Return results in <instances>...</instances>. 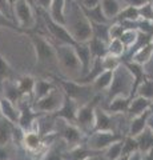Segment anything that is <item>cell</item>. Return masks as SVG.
<instances>
[{"instance_id":"6da1fadb","label":"cell","mask_w":153,"mask_h":160,"mask_svg":"<svg viewBox=\"0 0 153 160\" xmlns=\"http://www.w3.org/2000/svg\"><path fill=\"white\" fill-rule=\"evenodd\" d=\"M65 27L76 43H87L92 38L91 22L84 15L76 0H69L65 6Z\"/></svg>"},{"instance_id":"7a4b0ae2","label":"cell","mask_w":153,"mask_h":160,"mask_svg":"<svg viewBox=\"0 0 153 160\" xmlns=\"http://www.w3.org/2000/svg\"><path fill=\"white\" fill-rule=\"evenodd\" d=\"M28 38L31 40V44L36 55V66L48 69H59L56 51L52 42H49L43 35L35 31L29 32Z\"/></svg>"},{"instance_id":"3957f363","label":"cell","mask_w":153,"mask_h":160,"mask_svg":"<svg viewBox=\"0 0 153 160\" xmlns=\"http://www.w3.org/2000/svg\"><path fill=\"white\" fill-rule=\"evenodd\" d=\"M56 51L57 66L61 72L72 80H77L81 76V66L76 56V52L73 49V46L63 43H52Z\"/></svg>"},{"instance_id":"277c9868","label":"cell","mask_w":153,"mask_h":160,"mask_svg":"<svg viewBox=\"0 0 153 160\" xmlns=\"http://www.w3.org/2000/svg\"><path fill=\"white\" fill-rule=\"evenodd\" d=\"M52 79L60 86L63 93L72 99L79 107L95 98V91L91 84H84L72 79H61L59 76H52Z\"/></svg>"},{"instance_id":"5b68a950","label":"cell","mask_w":153,"mask_h":160,"mask_svg":"<svg viewBox=\"0 0 153 160\" xmlns=\"http://www.w3.org/2000/svg\"><path fill=\"white\" fill-rule=\"evenodd\" d=\"M132 87H133V76L129 69L125 67V64L121 62L120 66L113 71L111 86L107 89V103L116 96L131 98Z\"/></svg>"},{"instance_id":"8992f818","label":"cell","mask_w":153,"mask_h":160,"mask_svg":"<svg viewBox=\"0 0 153 160\" xmlns=\"http://www.w3.org/2000/svg\"><path fill=\"white\" fill-rule=\"evenodd\" d=\"M13 20L22 29L27 32L35 31L36 26V16L35 11L29 0H17L13 6Z\"/></svg>"},{"instance_id":"52a82bcc","label":"cell","mask_w":153,"mask_h":160,"mask_svg":"<svg viewBox=\"0 0 153 160\" xmlns=\"http://www.w3.org/2000/svg\"><path fill=\"white\" fill-rule=\"evenodd\" d=\"M36 12L40 15L43 22H44V26H45L47 31L49 32V35L53 38V40L57 43H63V44H69V46H75L76 42L75 39L71 36L69 31L67 29L65 26H63V24L55 22L51 16H49V13L45 11V9H41V8H36Z\"/></svg>"},{"instance_id":"ba28073f","label":"cell","mask_w":153,"mask_h":160,"mask_svg":"<svg viewBox=\"0 0 153 160\" xmlns=\"http://www.w3.org/2000/svg\"><path fill=\"white\" fill-rule=\"evenodd\" d=\"M98 100H100V96L97 95V96H95L88 103L83 104V106L77 108L75 124L83 133L89 135L93 131V126H95V108L98 104Z\"/></svg>"},{"instance_id":"9c48e42d","label":"cell","mask_w":153,"mask_h":160,"mask_svg":"<svg viewBox=\"0 0 153 160\" xmlns=\"http://www.w3.org/2000/svg\"><path fill=\"white\" fill-rule=\"evenodd\" d=\"M124 139V135L121 132H116L115 129L112 131H92L88 135L85 147L93 152H101L107 147H109L112 143L118 142Z\"/></svg>"},{"instance_id":"30bf717a","label":"cell","mask_w":153,"mask_h":160,"mask_svg":"<svg viewBox=\"0 0 153 160\" xmlns=\"http://www.w3.org/2000/svg\"><path fill=\"white\" fill-rule=\"evenodd\" d=\"M64 102V93L61 89H59L56 86L48 95H45L44 98L35 100L32 104V107L35 111L40 113H53L61 107V104Z\"/></svg>"},{"instance_id":"8fae6325","label":"cell","mask_w":153,"mask_h":160,"mask_svg":"<svg viewBox=\"0 0 153 160\" xmlns=\"http://www.w3.org/2000/svg\"><path fill=\"white\" fill-rule=\"evenodd\" d=\"M28 98H23L20 102L17 103V108H19V120H17V127L22 129L23 132L26 131H32L35 127V123L37 118L40 116V112H37L33 109L32 104L27 103Z\"/></svg>"},{"instance_id":"7c38bea8","label":"cell","mask_w":153,"mask_h":160,"mask_svg":"<svg viewBox=\"0 0 153 160\" xmlns=\"http://www.w3.org/2000/svg\"><path fill=\"white\" fill-rule=\"evenodd\" d=\"M57 132L60 135V138L65 142V144L68 146V149L80 146L83 142V138H84L83 132L79 129L76 124L67 123L64 120H61V124L59 126Z\"/></svg>"},{"instance_id":"4fadbf2b","label":"cell","mask_w":153,"mask_h":160,"mask_svg":"<svg viewBox=\"0 0 153 160\" xmlns=\"http://www.w3.org/2000/svg\"><path fill=\"white\" fill-rule=\"evenodd\" d=\"M79 106L73 102L72 99H69L68 96L64 95V102L61 104V107L55 111L53 113H51L55 119H60L64 120L67 123H72L75 124V119H76V111H77Z\"/></svg>"},{"instance_id":"5bb4252c","label":"cell","mask_w":153,"mask_h":160,"mask_svg":"<svg viewBox=\"0 0 153 160\" xmlns=\"http://www.w3.org/2000/svg\"><path fill=\"white\" fill-rule=\"evenodd\" d=\"M112 129H115L113 118L98 103L95 108V126H93V131H112Z\"/></svg>"},{"instance_id":"9a60e30c","label":"cell","mask_w":153,"mask_h":160,"mask_svg":"<svg viewBox=\"0 0 153 160\" xmlns=\"http://www.w3.org/2000/svg\"><path fill=\"white\" fill-rule=\"evenodd\" d=\"M73 49H75L76 56L79 59V62H80V66H81V76L80 78H83L88 73V71H89L92 62H93V58H92L89 47H88L87 43H76L75 46H73Z\"/></svg>"},{"instance_id":"2e32d148","label":"cell","mask_w":153,"mask_h":160,"mask_svg":"<svg viewBox=\"0 0 153 160\" xmlns=\"http://www.w3.org/2000/svg\"><path fill=\"white\" fill-rule=\"evenodd\" d=\"M20 143L23 144V147L26 151L29 153H35L37 151H40L44 146L43 136L37 131H26L23 132V136Z\"/></svg>"},{"instance_id":"e0dca14e","label":"cell","mask_w":153,"mask_h":160,"mask_svg":"<svg viewBox=\"0 0 153 160\" xmlns=\"http://www.w3.org/2000/svg\"><path fill=\"white\" fill-rule=\"evenodd\" d=\"M122 63L125 64V67L129 69L132 76H133V87H132V93H131V99H132L133 96H136V91H137V88L140 87V84L146 79L145 69H144V66L137 64L135 62H131V60L122 62Z\"/></svg>"},{"instance_id":"ac0fdd59","label":"cell","mask_w":153,"mask_h":160,"mask_svg":"<svg viewBox=\"0 0 153 160\" xmlns=\"http://www.w3.org/2000/svg\"><path fill=\"white\" fill-rule=\"evenodd\" d=\"M0 96L6 98L11 103L17 106V103L23 99V95L20 93L16 86V80H6L2 84V87H0Z\"/></svg>"},{"instance_id":"d6986e66","label":"cell","mask_w":153,"mask_h":160,"mask_svg":"<svg viewBox=\"0 0 153 160\" xmlns=\"http://www.w3.org/2000/svg\"><path fill=\"white\" fill-rule=\"evenodd\" d=\"M0 116L6 118L8 122H11L12 124L17 126V120H19V108L16 104L11 103L6 98L0 96Z\"/></svg>"},{"instance_id":"ffe728a7","label":"cell","mask_w":153,"mask_h":160,"mask_svg":"<svg viewBox=\"0 0 153 160\" xmlns=\"http://www.w3.org/2000/svg\"><path fill=\"white\" fill-rule=\"evenodd\" d=\"M15 128H16V124H12L6 118L0 116V146L7 147L13 142Z\"/></svg>"},{"instance_id":"44dd1931","label":"cell","mask_w":153,"mask_h":160,"mask_svg":"<svg viewBox=\"0 0 153 160\" xmlns=\"http://www.w3.org/2000/svg\"><path fill=\"white\" fill-rule=\"evenodd\" d=\"M151 100H148L142 96H139V95H136V96H133L131 99V103H129V107L127 109V113L128 116L131 118H135L137 115L142 113L146 109H149V106H151Z\"/></svg>"},{"instance_id":"7402d4cb","label":"cell","mask_w":153,"mask_h":160,"mask_svg":"<svg viewBox=\"0 0 153 160\" xmlns=\"http://www.w3.org/2000/svg\"><path fill=\"white\" fill-rule=\"evenodd\" d=\"M149 113H151L149 109H146V111H144L142 113L137 115V116L131 119L129 129H128V136L136 138L137 135L144 131V128H146V120H148Z\"/></svg>"},{"instance_id":"603a6c76","label":"cell","mask_w":153,"mask_h":160,"mask_svg":"<svg viewBox=\"0 0 153 160\" xmlns=\"http://www.w3.org/2000/svg\"><path fill=\"white\" fill-rule=\"evenodd\" d=\"M65 6L67 0H52L47 11L55 22L63 24V26H65Z\"/></svg>"},{"instance_id":"cb8c5ba5","label":"cell","mask_w":153,"mask_h":160,"mask_svg":"<svg viewBox=\"0 0 153 160\" xmlns=\"http://www.w3.org/2000/svg\"><path fill=\"white\" fill-rule=\"evenodd\" d=\"M129 103H131V98L116 96L108 102L107 107H103V106L101 107L109 113H124L127 112L128 107H129Z\"/></svg>"},{"instance_id":"d4e9b609","label":"cell","mask_w":153,"mask_h":160,"mask_svg":"<svg viewBox=\"0 0 153 160\" xmlns=\"http://www.w3.org/2000/svg\"><path fill=\"white\" fill-rule=\"evenodd\" d=\"M35 78L31 75H23L16 78V86L19 91L23 95V98H32L33 88H35Z\"/></svg>"},{"instance_id":"484cf974","label":"cell","mask_w":153,"mask_h":160,"mask_svg":"<svg viewBox=\"0 0 153 160\" xmlns=\"http://www.w3.org/2000/svg\"><path fill=\"white\" fill-rule=\"evenodd\" d=\"M56 87L55 82H51V80H45V79H36L35 80V88H33V102L44 98L45 95H48L52 91L53 88Z\"/></svg>"},{"instance_id":"4316f807","label":"cell","mask_w":153,"mask_h":160,"mask_svg":"<svg viewBox=\"0 0 153 160\" xmlns=\"http://www.w3.org/2000/svg\"><path fill=\"white\" fill-rule=\"evenodd\" d=\"M100 6H101V9L107 16V19L109 20V22H112L118 15V12L121 11L124 4H122L120 0H101Z\"/></svg>"},{"instance_id":"83f0119b","label":"cell","mask_w":153,"mask_h":160,"mask_svg":"<svg viewBox=\"0 0 153 160\" xmlns=\"http://www.w3.org/2000/svg\"><path fill=\"white\" fill-rule=\"evenodd\" d=\"M152 56H153V42L146 44V46H144L140 49H137V51L132 55L131 62L145 66V64H148L152 60Z\"/></svg>"},{"instance_id":"f1b7e54d","label":"cell","mask_w":153,"mask_h":160,"mask_svg":"<svg viewBox=\"0 0 153 160\" xmlns=\"http://www.w3.org/2000/svg\"><path fill=\"white\" fill-rule=\"evenodd\" d=\"M112 75L113 71H103L92 82V88L95 92H103V91H107L111 86V82H112Z\"/></svg>"},{"instance_id":"f546056e","label":"cell","mask_w":153,"mask_h":160,"mask_svg":"<svg viewBox=\"0 0 153 160\" xmlns=\"http://www.w3.org/2000/svg\"><path fill=\"white\" fill-rule=\"evenodd\" d=\"M137 144H139V151L141 153L148 152L149 149L153 148V132L149 128H144V131L136 136Z\"/></svg>"},{"instance_id":"4dcf8cb0","label":"cell","mask_w":153,"mask_h":160,"mask_svg":"<svg viewBox=\"0 0 153 160\" xmlns=\"http://www.w3.org/2000/svg\"><path fill=\"white\" fill-rule=\"evenodd\" d=\"M87 44H88V47H89V51H91V55H92L93 59L103 58L108 53V44L100 39L91 38L87 42Z\"/></svg>"},{"instance_id":"1f68e13d","label":"cell","mask_w":153,"mask_h":160,"mask_svg":"<svg viewBox=\"0 0 153 160\" xmlns=\"http://www.w3.org/2000/svg\"><path fill=\"white\" fill-rule=\"evenodd\" d=\"M109 26L111 23H91V29H92V38L100 39L103 42H108L111 40L109 38Z\"/></svg>"},{"instance_id":"d6a6232c","label":"cell","mask_w":153,"mask_h":160,"mask_svg":"<svg viewBox=\"0 0 153 160\" xmlns=\"http://www.w3.org/2000/svg\"><path fill=\"white\" fill-rule=\"evenodd\" d=\"M81 9H83L84 15H85L87 19L89 20L91 23H111L109 20L107 19L104 12H103L100 4L96 6V7H93V8H83L81 7Z\"/></svg>"},{"instance_id":"836d02e7","label":"cell","mask_w":153,"mask_h":160,"mask_svg":"<svg viewBox=\"0 0 153 160\" xmlns=\"http://www.w3.org/2000/svg\"><path fill=\"white\" fill-rule=\"evenodd\" d=\"M140 19L139 15V8L132 7V6H124L121 8V11L118 12V15L112 20V22H122V20H131V22H135V20Z\"/></svg>"},{"instance_id":"e575fe53","label":"cell","mask_w":153,"mask_h":160,"mask_svg":"<svg viewBox=\"0 0 153 160\" xmlns=\"http://www.w3.org/2000/svg\"><path fill=\"white\" fill-rule=\"evenodd\" d=\"M6 80H16V73L9 63L0 55V87Z\"/></svg>"},{"instance_id":"d590c367","label":"cell","mask_w":153,"mask_h":160,"mask_svg":"<svg viewBox=\"0 0 153 160\" xmlns=\"http://www.w3.org/2000/svg\"><path fill=\"white\" fill-rule=\"evenodd\" d=\"M108 53L116 58H122L125 53V47L120 39H111L108 42Z\"/></svg>"},{"instance_id":"8d00e7d4","label":"cell","mask_w":153,"mask_h":160,"mask_svg":"<svg viewBox=\"0 0 153 160\" xmlns=\"http://www.w3.org/2000/svg\"><path fill=\"white\" fill-rule=\"evenodd\" d=\"M121 148H122V139L118 140V142L112 143L103 152H104V156L107 158V160H117L121 156Z\"/></svg>"},{"instance_id":"74e56055","label":"cell","mask_w":153,"mask_h":160,"mask_svg":"<svg viewBox=\"0 0 153 160\" xmlns=\"http://www.w3.org/2000/svg\"><path fill=\"white\" fill-rule=\"evenodd\" d=\"M139 151V144H137L136 138L132 136H124L122 139V148H121V155L129 156L133 152Z\"/></svg>"},{"instance_id":"f35d334b","label":"cell","mask_w":153,"mask_h":160,"mask_svg":"<svg viewBox=\"0 0 153 160\" xmlns=\"http://www.w3.org/2000/svg\"><path fill=\"white\" fill-rule=\"evenodd\" d=\"M136 95H139V96H142V98L153 102V80L146 78L144 82L140 84V87L137 88Z\"/></svg>"},{"instance_id":"ab89813d","label":"cell","mask_w":153,"mask_h":160,"mask_svg":"<svg viewBox=\"0 0 153 160\" xmlns=\"http://www.w3.org/2000/svg\"><path fill=\"white\" fill-rule=\"evenodd\" d=\"M101 64H103L104 71H115V69L121 64V59L107 53L105 56L101 58Z\"/></svg>"},{"instance_id":"60d3db41","label":"cell","mask_w":153,"mask_h":160,"mask_svg":"<svg viewBox=\"0 0 153 160\" xmlns=\"http://www.w3.org/2000/svg\"><path fill=\"white\" fill-rule=\"evenodd\" d=\"M0 28H8V29H11V31H15V32L27 35V32L24 31V29H22L16 23L13 22V20L8 19L6 15H3L2 12H0Z\"/></svg>"},{"instance_id":"b9f144b4","label":"cell","mask_w":153,"mask_h":160,"mask_svg":"<svg viewBox=\"0 0 153 160\" xmlns=\"http://www.w3.org/2000/svg\"><path fill=\"white\" fill-rule=\"evenodd\" d=\"M136 38H137V31L136 29H124L122 33H121V36L118 39H120L121 43L124 44L125 51H127V49L136 42Z\"/></svg>"},{"instance_id":"7bdbcfd3","label":"cell","mask_w":153,"mask_h":160,"mask_svg":"<svg viewBox=\"0 0 153 160\" xmlns=\"http://www.w3.org/2000/svg\"><path fill=\"white\" fill-rule=\"evenodd\" d=\"M41 160H65L63 156V152L60 149H57L56 147H52L47 149L45 152H44L43 158H40Z\"/></svg>"},{"instance_id":"ee69618b","label":"cell","mask_w":153,"mask_h":160,"mask_svg":"<svg viewBox=\"0 0 153 160\" xmlns=\"http://www.w3.org/2000/svg\"><path fill=\"white\" fill-rule=\"evenodd\" d=\"M139 15L141 19H146V20H152L153 22V4L151 2H148L144 6L139 7Z\"/></svg>"},{"instance_id":"f6af8a7d","label":"cell","mask_w":153,"mask_h":160,"mask_svg":"<svg viewBox=\"0 0 153 160\" xmlns=\"http://www.w3.org/2000/svg\"><path fill=\"white\" fill-rule=\"evenodd\" d=\"M0 12H2L3 15H6L8 19L13 20L12 9H11V7H9V4H8L7 0H0ZM13 22H15V20H13ZM15 23H16V22H15Z\"/></svg>"},{"instance_id":"bcb514c9","label":"cell","mask_w":153,"mask_h":160,"mask_svg":"<svg viewBox=\"0 0 153 160\" xmlns=\"http://www.w3.org/2000/svg\"><path fill=\"white\" fill-rule=\"evenodd\" d=\"M79 3V6L83 7V8H93L100 4L101 0H76Z\"/></svg>"},{"instance_id":"7dc6e473","label":"cell","mask_w":153,"mask_h":160,"mask_svg":"<svg viewBox=\"0 0 153 160\" xmlns=\"http://www.w3.org/2000/svg\"><path fill=\"white\" fill-rule=\"evenodd\" d=\"M120 2L124 6H132V7L139 8L141 6H144V4H146L148 2H151V0H120Z\"/></svg>"},{"instance_id":"c3c4849f","label":"cell","mask_w":153,"mask_h":160,"mask_svg":"<svg viewBox=\"0 0 153 160\" xmlns=\"http://www.w3.org/2000/svg\"><path fill=\"white\" fill-rule=\"evenodd\" d=\"M36 2H37V4H39V8L48 11V8H49V6H51L52 0H36Z\"/></svg>"},{"instance_id":"681fc988","label":"cell","mask_w":153,"mask_h":160,"mask_svg":"<svg viewBox=\"0 0 153 160\" xmlns=\"http://www.w3.org/2000/svg\"><path fill=\"white\" fill-rule=\"evenodd\" d=\"M0 160H9V153L4 146H0Z\"/></svg>"},{"instance_id":"f907efd6","label":"cell","mask_w":153,"mask_h":160,"mask_svg":"<svg viewBox=\"0 0 153 160\" xmlns=\"http://www.w3.org/2000/svg\"><path fill=\"white\" fill-rule=\"evenodd\" d=\"M141 160H153V148L145 153H141Z\"/></svg>"},{"instance_id":"816d5d0a","label":"cell","mask_w":153,"mask_h":160,"mask_svg":"<svg viewBox=\"0 0 153 160\" xmlns=\"http://www.w3.org/2000/svg\"><path fill=\"white\" fill-rule=\"evenodd\" d=\"M87 160H107V158H105V156H100V155H98V152H96V153L91 155V156H88Z\"/></svg>"},{"instance_id":"f5cc1de1","label":"cell","mask_w":153,"mask_h":160,"mask_svg":"<svg viewBox=\"0 0 153 160\" xmlns=\"http://www.w3.org/2000/svg\"><path fill=\"white\" fill-rule=\"evenodd\" d=\"M128 160H141V152L137 151V152H133L132 155H129Z\"/></svg>"},{"instance_id":"db71d44e","label":"cell","mask_w":153,"mask_h":160,"mask_svg":"<svg viewBox=\"0 0 153 160\" xmlns=\"http://www.w3.org/2000/svg\"><path fill=\"white\" fill-rule=\"evenodd\" d=\"M146 127L151 129L153 132V113H149V116H148V120H146Z\"/></svg>"},{"instance_id":"11a10c76","label":"cell","mask_w":153,"mask_h":160,"mask_svg":"<svg viewBox=\"0 0 153 160\" xmlns=\"http://www.w3.org/2000/svg\"><path fill=\"white\" fill-rule=\"evenodd\" d=\"M7 2H8V4H9V7H11V9H12V13H13V6L16 4L17 0H7Z\"/></svg>"},{"instance_id":"9f6ffc18","label":"cell","mask_w":153,"mask_h":160,"mask_svg":"<svg viewBox=\"0 0 153 160\" xmlns=\"http://www.w3.org/2000/svg\"><path fill=\"white\" fill-rule=\"evenodd\" d=\"M128 158H129V156H125V155H121V156L118 158L117 160H128Z\"/></svg>"},{"instance_id":"6f0895ef","label":"cell","mask_w":153,"mask_h":160,"mask_svg":"<svg viewBox=\"0 0 153 160\" xmlns=\"http://www.w3.org/2000/svg\"><path fill=\"white\" fill-rule=\"evenodd\" d=\"M149 112H151V113H153V102L151 103V106H149Z\"/></svg>"},{"instance_id":"680465c9","label":"cell","mask_w":153,"mask_h":160,"mask_svg":"<svg viewBox=\"0 0 153 160\" xmlns=\"http://www.w3.org/2000/svg\"><path fill=\"white\" fill-rule=\"evenodd\" d=\"M79 160H87V159H79Z\"/></svg>"},{"instance_id":"91938a15","label":"cell","mask_w":153,"mask_h":160,"mask_svg":"<svg viewBox=\"0 0 153 160\" xmlns=\"http://www.w3.org/2000/svg\"><path fill=\"white\" fill-rule=\"evenodd\" d=\"M33 160H41V159H33Z\"/></svg>"},{"instance_id":"94428289","label":"cell","mask_w":153,"mask_h":160,"mask_svg":"<svg viewBox=\"0 0 153 160\" xmlns=\"http://www.w3.org/2000/svg\"><path fill=\"white\" fill-rule=\"evenodd\" d=\"M151 3H153V0H151Z\"/></svg>"},{"instance_id":"6125c7cd","label":"cell","mask_w":153,"mask_h":160,"mask_svg":"<svg viewBox=\"0 0 153 160\" xmlns=\"http://www.w3.org/2000/svg\"><path fill=\"white\" fill-rule=\"evenodd\" d=\"M67 2H69V0H67Z\"/></svg>"}]
</instances>
